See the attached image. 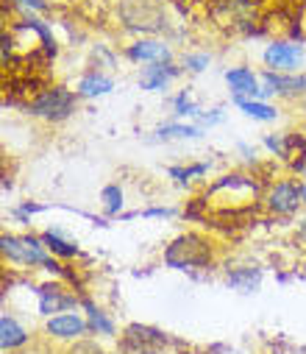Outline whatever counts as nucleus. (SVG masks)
Here are the masks:
<instances>
[{
  "label": "nucleus",
  "instance_id": "20",
  "mask_svg": "<svg viewBox=\"0 0 306 354\" xmlns=\"http://www.w3.org/2000/svg\"><path fill=\"white\" fill-rule=\"evenodd\" d=\"M159 134L162 137H200V129H195V126H162Z\"/></svg>",
  "mask_w": 306,
  "mask_h": 354
},
{
  "label": "nucleus",
  "instance_id": "11",
  "mask_svg": "<svg viewBox=\"0 0 306 354\" xmlns=\"http://www.w3.org/2000/svg\"><path fill=\"white\" fill-rule=\"evenodd\" d=\"M128 56L134 62H167L170 59V48L162 45V42H151V39H142L137 45L128 48Z\"/></svg>",
  "mask_w": 306,
  "mask_h": 354
},
{
  "label": "nucleus",
  "instance_id": "12",
  "mask_svg": "<svg viewBox=\"0 0 306 354\" xmlns=\"http://www.w3.org/2000/svg\"><path fill=\"white\" fill-rule=\"evenodd\" d=\"M86 329V324L78 315H56L48 321V332L56 337H78Z\"/></svg>",
  "mask_w": 306,
  "mask_h": 354
},
{
  "label": "nucleus",
  "instance_id": "16",
  "mask_svg": "<svg viewBox=\"0 0 306 354\" xmlns=\"http://www.w3.org/2000/svg\"><path fill=\"white\" fill-rule=\"evenodd\" d=\"M86 313H89V326L92 329H97V332H104V335H115V326H112V321L100 313L95 304H89L86 301Z\"/></svg>",
  "mask_w": 306,
  "mask_h": 354
},
{
  "label": "nucleus",
  "instance_id": "4",
  "mask_svg": "<svg viewBox=\"0 0 306 354\" xmlns=\"http://www.w3.org/2000/svg\"><path fill=\"white\" fill-rule=\"evenodd\" d=\"M164 346V335L148 326H128L126 332V348L134 354H153Z\"/></svg>",
  "mask_w": 306,
  "mask_h": 354
},
{
  "label": "nucleus",
  "instance_id": "21",
  "mask_svg": "<svg viewBox=\"0 0 306 354\" xmlns=\"http://www.w3.org/2000/svg\"><path fill=\"white\" fill-rule=\"evenodd\" d=\"M175 115L184 118V115H200V112H198V106H195V104L187 98V93H184V95L175 98Z\"/></svg>",
  "mask_w": 306,
  "mask_h": 354
},
{
  "label": "nucleus",
  "instance_id": "1",
  "mask_svg": "<svg viewBox=\"0 0 306 354\" xmlns=\"http://www.w3.org/2000/svg\"><path fill=\"white\" fill-rule=\"evenodd\" d=\"M212 251L207 245V240L198 234H184L178 240H173V245L164 254V262L170 268H200V265H209Z\"/></svg>",
  "mask_w": 306,
  "mask_h": 354
},
{
  "label": "nucleus",
  "instance_id": "14",
  "mask_svg": "<svg viewBox=\"0 0 306 354\" xmlns=\"http://www.w3.org/2000/svg\"><path fill=\"white\" fill-rule=\"evenodd\" d=\"M112 78H106V75H86L81 84H78V93L84 95V98H97V95H106L109 90H112Z\"/></svg>",
  "mask_w": 306,
  "mask_h": 354
},
{
  "label": "nucleus",
  "instance_id": "8",
  "mask_svg": "<svg viewBox=\"0 0 306 354\" xmlns=\"http://www.w3.org/2000/svg\"><path fill=\"white\" fill-rule=\"evenodd\" d=\"M67 307H75V299H73V296H67L61 288L48 285V288H42V290H39V310H42L45 315L61 313V310H67Z\"/></svg>",
  "mask_w": 306,
  "mask_h": 354
},
{
  "label": "nucleus",
  "instance_id": "17",
  "mask_svg": "<svg viewBox=\"0 0 306 354\" xmlns=\"http://www.w3.org/2000/svg\"><path fill=\"white\" fill-rule=\"evenodd\" d=\"M100 198H104V207H106L109 215L120 212V207H123V190L117 185H109L104 193H100Z\"/></svg>",
  "mask_w": 306,
  "mask_h": 354
},
{
  "label": "nucleus",
  "instance_id": "18",
  "mask_svg": "<svg viewBox=\"0 0 306 354\" xmlns=\"http://www.w3.org/2000/svg\"><path fill=\"white\" fill-rule=\"evenodd\" d=\"M42 240H45V245H48L50 251H56V254H61V257H75V245H73V243H64L56 232H48Z\"/></svg>",
  "mask_w": 306,
  "mask_h": 354
},
{
  "label": "nucleus",
  "instance_id": "15",
  "mask_svg": "<svg viewBox=\"0 0 306 354\" xmlns=\"http://www.w3.org/2000/svg\"><path fill=\"white\" fill-rule=\"evenodd\" d=\"M237 106H240L245 115L256 118V120H276V115H278L273 106L259 104V101H248V98H237Z\"/></svg>",
  "mask_w": 306,
  "mask_h": 354
},
{
  "label": "nucleus",
  "instance_id": "7",
  "mask_svg": "<svg viewBox=\"0 0 306 354\" xmlns=\"http://www.w3.org/2000/svg\"><path fill=\"white\" fill-rule=\"evenodd\" d=\"M298 201H300V187H295L289 182L276 185L273 193H270V198H267V204H270L273 212H292L298 207Z\"/></svg>",
  "mask_w": 306,
  "mask_h": 354
},
{
  "label": "nucleus",
  "instance_id": "9",
  "mask_svg": "<svg viewBox=\"0 0 306 354\" xmlns=\"http://www.w3.org/2000/svg\"><path fill=\"white\" fill-rule=\"evenodd\" d=\"M265 93H284V95H295V93H306V75H265Z\"/></svg>",
  "mask_w": 306,
  "mask_h": 354
},
{
  "label": "nucleus",
  "instance_id": "22",
  "mask_svg": "<svg viewBox=\"0 0 306 354\" xmlns=\"http://www.w3.org/2000/svg\"><path fill=\"white\" fill-rule=\"evenodd\" d=\"M184 64H187L192 73H200V70L209 67V56H207V53H195V56H187Z\"/></svg>",
  "mask_w": 306,
  "mask_h": 354
},
{
  "label": "nucleus",
  "instance_id": "3",
  "mask_svg": "<svg viewBox=\"0 0 306 354\" xmlns=\"http://www.w3.org/2000/svg\"><path fill=\"white\" fill-rule=\"evenodd\" d=\"M0 245H3V254L9 259L23 262V265H48L50 262L45 257L39 240H34V237H3Z\"/></svg>",
  "mask_w": 306,
  "mask_h": 354
},
{
  "label": "nucleus",
  "instance_id": "23",
  "mask_svg": "<svg viewBox=\"0 0 306 354\" xmlns=\"http://www.w3.org/2000/svg\"><path fill=\"white\" fill-rule=\"evenodd\" d=\"M20 3H23V6H34V9H45L42 0H20Z\"/></svg>",
  "mask_w": 306,
  "mask_h": 354
},
{
  "label": "nucleus",
  "instance_id": "24",
  "mask_svg": "<svg viewBox=\"0 0 306 354\" xmlns=\"http://www.w3.org/2000/svg\"><path fill=\"white\" fill-rule=\"evenodd\" d=\"M300 198H303V201H306V187H300Z\"/></svg>",
  "mask_w": 306,
  "mask_h": 354
},
{
  "label": "nucleus",
  "instance_id": "5",
  "mask_svg": "<svg viewBox=\"0 0 306 354\" xmlns=\"http://www.w3.org/2000/svg\"><path fill=\"white\" fill-rule=\"evenodd\" d=\"M300 45H287V42H273L267 50H265V62L276 70H292L295 64H300Z\"/></svg>",
  "mask_w": 306,
  "mask_h": 354
},
{
  "label": "nucleus",
  "instance_id": "13",
  "mask_svg": "<svg viewBox=\"0 0 306 354\" xmlns=\"http://www.w3.org/2000/svg\"><path fill=\"white\" fill-rule=\"evenodd\" d=\"M0 343H3V348H17V346H23V343H26V329H23L15 318L3 315V318H0Z\"/></svg>",
  "mask_w": 306,
  "mask_h": 354
},
{
  "label": "nucleus",
  "instance_id": "10",
  "mask_svg": "<svg viewBox=\"0 0 306 354\" xmlns=\"http://www.w3.org/2000/svg\"><path fill=\"white\" fill-rule=\"evenodd\" d=\"M173 75H178L175 67H170V64H164V62H156L153 67H148V70L142 73L140 84H142V90L156 93V90H164V86H167V78H173Z\"/></svg>",
  "mask_w": 306,
  "mask_h": 354
},
{
  "label": "nucleus",
  "instance_id": "6",
  "mask_svg": "<svg viewBox=\"0 0 306 354\" xmlns=\"http://www.w3.org/2000/svg\"><path fill=\"white\" fill-rule=\"evenodd\" d=\"M226 81H229L231 93H234L237 98H245V95H251V98L267 95L265 90H259V81H256V75H254L248 67H237V70H229V73H226Z\"/></svg>",
  "mask_w": 306,
  "mask_h": 354
},
{
  "label": "nucleus",
  "instance_id": "2",
  "mask_svg": "<svg viewBox=\"0 0 306 354\" xmlns=\"http://www.w3.org/2000/svg\"><path fill=\"white\" fill-rule=\"evenodd\" d=\"M73 104H75V98L67 90H61V86H53V90L42 93L37 101H31V112L39 115V118L61 120V118H67L73 112Z\"/></svg>",
  "mask_w": 306,
  "mask_h": 354
},
{
  "label": "nucleus",
  "instance_id": "19",
  "mask_svg": "<svg viewBox=\"0 0 306 354\" xmlns=\"http://www.w3.org/2000/svg\"><path fill=\"white\" fill-rule=\"evenodd\" d=\"M229 282L234 288H240V290H254L259 285V274H254V271H234V274H229Z\"/></svg>",
  "mask_w": 306,
  "mask_h": 354
}]
</instances>
